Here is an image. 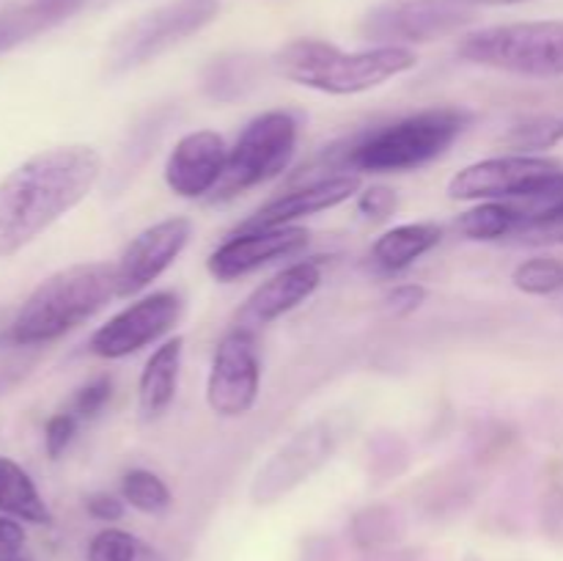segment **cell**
<instances>
[{
  "label": "cell",
  "mask_w": 563,
  "mask_h": 561,
  "mask_svg": "<svg viewBox=\"0 0 563 561\" xmlns=\"http://www.w3.org/2000/svg\"><path fill=\"white\" fill-rule=\"evenodd\" d=\"M416 64L418 55L410 47H372L344 53L322 38H291L273 55L275 72L284 80L333 97L372 91L416 69Z\"/></svg>",
  "instance_id": "obj_3"
},
{
  "label": "cell",
  "mask_w": 563,
  "mask_h": 561,
  "mask_svg": "<svg viewBox=\"0 0 563 561\" xmlns=\"http://www.w3.org/2000/svg\"><path fill=\"white\" fill-rule=\"evenodd\" d=\"M25 544V528L16 522V517L0 515V561L20 556Z\"/></svg>",
  "instance_id": "obj_33"
},
{
  "label": "cell",
  "mask_w": 563,
  "mask_h": 561,
  "mask_svg": "<svg viewBox=\"0 0 563 561\" xmlns=\"http://www.w3.org/2000/svg\"><path fill=\"white\" fill-rule=\"evenodd\" d=\"M181 314H185V302L176 292H154V295L141 297V300L130 302L124 311L110 317L91 336L88 346H91L93 355L108 358V361L135 355L143 346L168 336L181 319Z\"/></svg>",
  "instance_id": "obj_10"
},
{
  "label": "cell",
  "mask_w": 563,
  "mask_h": 561,
  "mask_svg": "<svg viewBox=\"0 0 563 561\" xmlns=\"http://www.w3.org/2000/svg\"><path fill=\"white\" fill-rule=\"evenodd\" d=\"M253 66L251 61L240 58H220L209 66L207 77H203V88L212 99H220V102H231V99L242 97L247 88L253 86Z\"/></svg>",
  "instance_id": "obj_24"
},
{
  "label": "cell",
  "mask_w": 563,
  "mask_h": 561,
  "mask_svg": "<svg viewBox=\"0 0 563 561\" xmlns=\"http://www.w3.org/2000/svg\"><path fill=\"white\" fill-rule=\"evenodd\" d=\"M308 248V231L300 226H286V229H264V231H236L231 240H225L212 256L207 258V270L214 280H229L251 275L262 270L264 264L275 258L297 256Z\"/></svg>",
  "instance_id": "obj_14"
},
{
  "label": "cell",
  "mask_w": 563,
  "mask_h": 561,
  "mask_svg": "<svg viewBox=\"0 0 563 561\" xmlns=\"http://www.w3.org/2000/svg\"><path fill=\"white\" fill-rule=\"evenodd\" d=\"M86 512L93 517V520L115 522L124 517V498L110 493H91L86 498Z\"/></svg>",
  "instance_id": "obj_32"
},
{
  "label": "cell",
  "mask_w": 563,
  "mask_h": 561,
  "mask_svg": "<svg viewBox=\"0 0 563 561\" xmlns=\"http://www.w3.org/2000/svg\"><path fill=\"white\" fill-rule=\"evenodd\" d=\"M110 394H113V380H110L108 374L93 377L91 383H86L80 391H77L69 410L75 413L80 421H91V418H97L99 413H102V407L108 405Z\"/></svg>",
  "instance_id": "obj_29"
},
{
  "label": "cell",
  "mask_w": 563,
  "mask_h": 561,
  "mask_svg": "<svg viewBox=\"0 0 563 561\" xmlns=\"http://www.w3.org/2000/svg\"><path fill=\"white\" fill-rule=\"evenodd\" d=\"M361 193V174H333L324 179L295 182L289 190L275 196L247 220H242L236 231H264V229H286L297 220L311 218V215L328 212L339 204L350 201Z\"/></svg>",
  "instance_id": "obj_13"
},
{
  "label": "cell",
  "mask_w": 563,
  "mask_h": 561,
  "mask_svg": "<svg viewBox=\"0 0 563 561\" xmlns=\"http://www.w3.org/2000/svg\"><path fill=\"white\" fill-rule=\"evenodd\" d=\"M77 427H80V418H77L71 410L55 413V416L47 421V427H44V449H47V454L49 457L64 454V451L69 449L71 440H75Z\"/></svg>",
  "instance_id": "obj_30"
},
{
  "label": "cell",
  "mask_w": 563,
  "mask_h": 561,
  "mask_svg": "<svg viewBox=\"0 0 563 561\" xmlns=\"http://www.w3.org/2000/svg\"><path fill=\"white\" fill-rule=\"evenodd\" d=\"M115 297V262H80L44 278L11 322V341L38 346L64 339Z\"/></svg>",
  "instance_id": "obj_2"
},
{
  "label": "cell",
  "mask_w": 563,
  "mask_h": 561,
  "mask_svg": "<svg viewBox=\"0 0 563 561\" xmlns=\"http://www.w3.org/2000/svg\"><path fill=\"white\" fill-rule=\"evenodd\" d=\"M102 176L97 148L71 143L33 154L0 179V258L31 245L86 201Z\"/></svg>",
  "instance_id": "obj_1"
},
{
  "label": "cell",
  "mask_w": 563,
  "mask_h": 561,
  "mask_svg": "<svg viewBox=\"0 0 563 561\" xmlns=\"http://www.w3.org/2000/svg\"><path fill=\"white\" fill-rule=\"evenodd\" d=\"M335 451V432L328 421H313L291 435L262 468L251 484V498L256 504H273L328 465Z\"/></svg>",
  "instance_id": "obj_11"
},
{
  "label": "cell",
  "mask_w": 563,
  "mask_h": 561,
  "mask_svg": "<svg viewBox=\"0 0 563 561\" xmlns=\"http://www.w3.org/2000/svg\"><path fill=\"white\" fill-rule=\"evenodd\" d=\"M465 108H427L399 121L352 138L344 165L352 174H407L443 157L471 127Z\"/></svg>",
  "instance_id": "obj_4"
},
{
  "label": "cell",
  "mask_w": 563,
  "mask_h": 561,
  "mask_svg": "<svg viewBox=\"0 0 563 561\" xmlns=\"http://www.w3.org/2000/svg\"><path fill=\"white\" fill-rule=\"evenodd\" d=\"M443 242L438 223H407L385 231L372 248L374 267L383 273H401Z\"/></svg>",
  "instance_id": "obj_18"
},
{
  "label": "cell",
  "mask_w": 563,
  "mask_h": 561,
  "mask_svg": "<svg viewBox=\"0 0 563 561\" xmlns=\"http://www.w3.org/2000/svg\"><path fill=\"white\" fill-rule=\"evenodd\" d=\"M0 512L33 526L53 522V512L47 509L33 479L9 457H0Z\"/></svg>",
  "instance_id": "obj_19"
},
{
  "label": "cell",
  "mask_w": 563,
  "mask_h": 561,
  "mask_svg": "<svg viewBox=\"0 0 563 561\" xmlns=\"http://www.w3.org/2000/svg\"><path fill=\"white\" fill-rule=\"evenodd\" d=\"M262 361L253 330L234 328L220 339L207 380V405L220 418H240L256 407Z\"/></svg>",
  "instance_id": "obj_9"
},
{
  "label": "cell",
  "mask_w": 563,
  "mask_h": 561,
  "mask_svg": "<svg viewBox=\"0 0 563 561\" xmlns=\"http://www.w3.org/2000/svg\"><path fill=\"white\" fill-rule=\"evenodd\" d=\"M143 542H137L130 531L104 528L88 542V561H137Z\"/></svg>",
  "instance_id": "obj_27"
},
{
  "label": "cell",
  "mask_w": 563,
  "mask_h": 561,
  "mask_svg": "<svg viewBox=\"0 0 563 561\" xmlns=\"http://www.w3.org/2000/svg\"><path fill=\"white\" fill-rule=\"evenodd\" d=\"M181 355H185V339L174 336L163 346H157L143 366L141 380H137V407H141L143 421H154L174 405Z\"/></svg>",
  "instance_id": "obj_17"
},
{
  "label": "cell",
  "mask_w": 563,
  "mask_h": 561,
  "mask_svg": "<svg viewBox=\"0 0 563 561\" xmlns=\"http://www.w3.org/2000/svg\"><path fill=\"white\" fill-rule=\"evenodd\" d=\"M55 25H58V20L44 6H38L36 0L0 11V55L31 42L38 33L49 31Z\"/></svg>",
  "instance_id": "obj_22"
},
{
  "label": "cell",
  "mask_w": 563,
  "mask_h": 561,
  "mask_svg": "<svg viewBox=\"0 0 563 561\" xmlns=\"http://www.w3.org/2000/svg\"><path fill=\"white\" fill-rule=\"evenodd\" d=\"M5 561H27V559H20V556H14V559H5Z\"/></svg>",
  "instance_id": "obj_36"
},
{
  "label": "cell",
  "mask_w": 563,
  "mask_h": 561,
  "mask_svg": "<svg viewBox=\"0 0 563 561\" xmlns=\"http://www.w3.org/2000/svg\"><path fill=\"white\" fill-rule=\"evenodd\" d=\"M396 209H399V196H396L394 187L372 185L363 193H357V215H361L366 223H385V220L394 218Z\"/></svg>",
  "instance_id": "obj_28"
},
{
  "label": "cell",
  "mask_w": 563,
  "mask_h": 561,
  "mask_svg": "<svg viewBox=\"0 0 563 561\" xmlns=\"http://www.w3.org/2000/svg\"><path fill=\"white\" fill-rule=\"evenodd\" d=\"M36 3L44 6V9H47L49 14L55 16V20L64 22L66 16L75 14V11L80 9V6L86 3V0H36Z\"/></svg>",
  "instance_id": "obj_34"
},
{
  "label": "cell",
  "mask_w": 563,
  "mask_h": 561,
  "mask_svg": "<svg viewBox=\"0 0 563 561\" xmlns=\"http://www.w3.org/2000/svg\"><path fill=\"white\" fill-rule=\"evenodd\" d=\"M511 240L526 245H563V201L522 218Z\"/></svg>",
  "instance_id": "obj_26"
},
{
  "label": "cell",
  "mask_w": 563,
  "mask_h": 561,
  "mask_svg": "<svg viewBox=\"0 0 563 561\" xmlns=\"http://www.w3.org/2000/svg\"><path fill=\"white\" fill-rule=\"evenodd\" d=\"M121 498L143 515H163L170 506V490L157 473L135 468L121 479Z\"/></svg>",
  "instance_id": "obj_23"
},
{
  "label": "cell",
  "mask_w": 563,
  "mask_h": 561,
  "mask_svg": "<svg viewBox=\"0 0 563 561\" xmlns=\"http://www.w3.org/2000/svg\"><path fill=\"white\" fill-rule=\"evenodd\" d=\"M476 22V9L460 0H385L361 22V36L377 47L427 44Z\"/></svg>",
  "instance_id": "obj_8"
},
{
  "label": "cell",
  "mask_w": 563,
  "mask_h": 561,
  "mask_svg": "<svg viewBox=\"0 0 563 561\" xmlns=\"http://www.w3.org/2000/svg\"><path fill=\"white\" fill-rule=\"evenodd\" d=\"M297 132L300 124L289 110H267L247 121L229 148V163L223 179L214 187V198H234L284 174L297 152Z\"/></svg>",
  "instance_id": "obj_6"
},
{
  "label": "cell",
  "mask_w": 563,
  "mask_h": 561,
  "mask_svg": "<svg viewBox=\"0 0 563 561\" xmlns=\"http://www.w3.org/2000/svg\"><path fill=\"white\" fill-rule=\"evenodd\" d=\"M511 280L520 292L533 297H548L563 292V262L550 256L528 258V262L517 264L511 273Z\"/></svg>",
  "instance_id": "obj_25"
},
{
  "label": "cell",
  "mask_w": 563,
  "mask_h": 561,
  "mask_svg": "<svg viewBox=\"0 0 563 561\" xmlns=\"http://www.w3.org/2000/svg\"><path fill=\"white\" fill-rule=\"evenodd\" d=\"M460 3L478 9V6H515V3H528V0H460Z\"/></svg>",
  "instance_id": "obj_35"
},
{
  "label": "cell",
  "mask_w": 563,
  "mask_h": 561,
  "mask_svg": "<svg viewBox=\"0 0 563 561\" xmlns=\"http://www.w3.org/2000/svg\"><path fill=\"white\" fill-rule=\"evenodd\" d=\"M229 146L214 130H196L179 138L165 160V185L181 198H203L214 193L225 174Z\"/></svg>",
  "instance_id": "obj_15"
},
{
  "label": "cell",
  "mask_w": 563,
  "mask_h": 561,
  "mask_svg": "<svg viewBox=\"0 0 563 561\" xmlns=\"http://www.w3.org/2000/svg\"><path fill=\"white\" fill-rule=\"evenodd\" d=\"M220 14L218 0H174L146 11L119 31L108 53V69L113 75L137 69L159 58L185 38L196 36Z\"/></svg>",
  "instance_id": "obj_7"
},
{
  "label": "cell",
  "mask_w": 563,
  "mask_h": 561,
  "mask_svg": "<svg viewBox=\"0 0 563 561\" xmlns=\"http://www.w3.org/2000/svg\"><path fill=\"white\" fill-rule=\"evenodd\" d=\"M423 300H427V289L421 284H401L388 292V297H385V311L396 319L410 317V314H416L421 308Z\"/></svg>",
  "instance_id": "obj_31"
},
{
  "label": "cell",
  "mask_w": 563,
  "mask_h": 561,
  "mask_svg": "<svg viewBox=\"0 0 563 561\" xmlns=\"http://www.w3.org/2000/svg\"><path fill=\"white\" fill-rule=\"evenodd\" d=\"M319 284H322V264L317 258L289 264L251 292L240 311L236 328L256 330L262 324L275 322L284 314L295 311L300 302H306L319 289Z\"/></svg>",
  "instance_id": "obj_16"
},
{
  "label": "cell",
  "mask_w": 563,
  "mask_h": 561,
  "mask_svg": "<svg viewBox=\"0 0 563 561\" xmlns=\"http://www.w3.org/2000/svg\"><path fill=\"white\" fill-rule=\"evenodd\" d=\"M192 223L187 218H165L143 229L115 262V297H135L152 286L187 248Z\"/></svg>",
  "instance_id": "obj_12"
},
{
  "label": "cell",
  "mask_w": 563,
  "mask_h": 561,
  "mask_svg": "<svg viewBox=\"0 0 563 561\" xmlns=\"http://www.w3.org/2000/svg\"><path fill=\"white\" fill-rule=\"evenodd\" d=\"M517 226H520V212L511 201H484L454 220V229L462 237L476 242H495L515 237Z\"/></svg>",
  "instance_id": "obj_20"
},
{
  "label": "cell",
  "mask_w": 563,
  "mask_h": 561,
  "mask_svg": "<svg viewBox=\"0 0 563 561\" xmlns=\"http://www.w3.org/2000/svg\"><path fill=\"white\" fill-rule=\"evenodd\" d=\"M467 64L520 77H563V20L482 28L460 42Z\"/></svg>",
  "instance_id": "obj_5"
},
{
  "label": "cell",
  "mask_w": 563,
  "mask_h": 561,
  "mask_svg": "<svg viewBox=\"0 0 563 561\" xmlns=\"http://www.w3.org/2000/svg\"><path fill=\"white\" fill-rule=\"evenodd\" d=\"M559 143H563V116H531L500 135V146L509 154H539Z\"/></svg>",
  "instance_id": "obj_21"
}]
</instances>
